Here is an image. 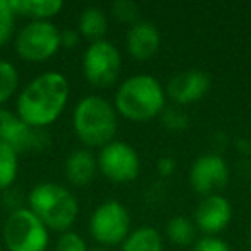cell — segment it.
Masks as SVG:
<instances>
[{"instance_id":"ac0fdd59","label":"cell","mask_w":251,"mask_h":251,"mask_svg":"<svg viewBox=\"0 0 251 251\" xmlns=\"http://www.w3.org/2000/svg\"><path fill=\"white\" fill-rule=\"evenodd\" d=\"M119 251H164V239L155 227L141 226L131 230Z\"/></svg>"},{"instance_id":"ba28073f","label":"cell","mask_w":251,"mask_h":251,"mask_svg":"<svg viewBox=\"0 0 251 251\" xmlns=\"http://www.w3.org/2000/svg\"><path fill=\"white\" fill-rule=\"evenodd\" d=\"M83 76L91 86L108 88L117 81L122 67V57L117 47L107 40L93 42L83 55Z\"/></svg>"},{"instance_id":"9a60e30c","label":"cell","mask_w":251,"mask_h":251,"mask_svg":"<svg viewBox=\"0 0 251 251\" xmlns=\"http://www.w3.org/2000/svg\"><path fill=\"white\" fill-rule=\"evenodd\" d=\"M97 157L88 148H77L64 162V177L71 186L76 188L90 184L97 176Z\"/></svg>"},{"instance_id":"f1b7e54d","label":"cell","mask_w":251,"mask_h":251,"mask_svg":"<svg viewBox=\"0 0 251 251\" xmlns=\"http://www.w3.org/2000/svg\"><path fill=\"white\" fill-rule=\"evenodd\" d=\"M236 147L244 157H251V143L248 140H237L236 141Z\"/></svg>"},{"instance_id":"44dd1931","label":"cell","mask_w":251,"mask_h":251,"mask_svg":"<svg viewBox=\"0 0 251 251\" xmlns=\"http://www.w3.org/2000/svg\"><path fill=\"white\" fill-rule=\"evenodd\" d=\"M19 86V74L7 60H0V105L5 103Z\"/></svg>"},{"instance_id":"8992f818","label":"cell","mask_w":251,"mask_h":251,"mask_svg":"<svg viewBox=\"0 0 251 251\" xmlns=\"http://www.w3.org/2000/svg\"><path fill=\"white\" fill-rule=\"evenodd\" d=\"M131 232L129 212L117 200H107L90 217V234L98 246H121Z\"/></svg>"},{"instance_id":"7a4b0ae2","label":"cell","mask_w":251,"mask_h":251,"mask_svg":"<svg viewBox=\"0 0 251 251\" xmlns=\"http://www.w3.org/2000/svg\"><path fill=\"white\" fill-rule=\"evenodd\" d=\"M165 88L150 74H136L119 84L114 97L117 114L133 122H147L158 117L165 108Z\"/></svg>"},{"instance_id":"f546056e","label":"cell","mask_w":251,"mask_h":251,"mask_svg":"<svg viewBox=\"0 0 251 251\" xmlns=\"http://www.w3.org/2000/svg\"><path fill=\"white\" fill-rule=\"evenodd\" d=\"M88 251H108V250H107V248H103V246H98V244H97V246L90 248V250H88Z\"/></svg>"},{"instance_id":"d6986e66","label":"cell","mask_w":251,"mask_h":251,"mask_svg":"<svg viewBox=\"0 0 251 251\" xmlns=\"http://www.w3.org/2000/svg\"><path fill=\"white\" fill-rule=\"evenodd\" d=\"M196 226L191 219L184 215H174L165 226V234L169 241L176 246H191L196 243Z\"/></svg>"},{"instance_id":"83f0119b","label":"cell","mask_w":251,"mask_h":251,"mask_svg":"<svg viewBox=\"0 0 251 251\" xmlns=\"http://www.w3.org/2000/svg\"><path fill=\"white\" fill-rule=\"evenodd\" d=\"M79 40L81 35L77 29L74 28L60 29V47H64V49H74L79 43Z\"/></svg>"},{"instance_id":"52a82bcc","label":"cell","mask_w":251,"mask_h":251,"mask_svg":"<svg viewBox=\"0 0 251 251\" xmlns=\"http://www.w3.org/2000/svg\"><path fill=\"white\" fill-rule=\"evenodd\" d=\"M14 49L28 62H45L60 49V29L50 21H29L18 31Z\"/></svg>"},{"instance_id":"4dcf8cb0","label":"cell","mask_w":251,"mask_h":251,"mask_svg":"<svg viewBox=\"0 0 251 251\" xmlns=\"http://www.w3.org/2000/svg\"><path fill=\"white\" fill-rule=\"evenodd\" d=\"M248 246L251 248V226H250V229H248Z\"/></svg>"},{"instance_id":"7c38bea8","label":"cell","mask_w":251,"mask_h":251,"mask_svg":"<svg viewBox=\"0 0 251 251\" xmlns=\"http://www.w3.org/2000/svg\"><path fill=\"white\" fill-rule=\"evenodd\" d=\"M210 90V76L200 69H188L174 74L165 86V95L172 105L184 107L200 101Z\"/></svg>"},{"instance_id":"30bf717a","label":"cell","mask_w":251,"mask_h":251,"mask_svg":"<svg viewBox=\"0 0 251 251\" xmlns=\"http://www.w3.org/2000/svg\"><path fill=\"white\" fill-rule=\"evenodd\" d=\"M0 143H5L16 153H36L49 148L50 136L45 129L23 122L18 114L0 108Z\"/></svg>"},{"instance_id":"7402d4cb","label":"cell","mask_w":251,"mask_h":251,"mask_svg":"<svg viewBox=\"0 0 251 251\" xmlns=\"http://www.w3.org/2000/svg\"><path fill=\"white\" fill-rule=\"evenodd\" d=\"M160 122L165 129L172 131V133H179V131H184L189 126V117L182 107L177 105H165V108L160 112Z\"/></svg>"},{"instance_id":"2e32d148","label":"cell","mask_w":251,"mask_h":251,"mask_svg":"<svg viewBox=\"0 0 251 251\" xmlns=\"http://www.w3.org/2000/svg\"><path fill=\"white\" fill-rule=\"evenodd\" d=\"M16 16L29 18L31 21H49L64 7L62 0H11Z\"/></svg>"},{"instance_id":"8fae6325","label":"cell","mask_w":251,"mask_h":251,"mask_svg":"<svg viewBox=\"0 0 251 251\" xmlns=\"http://www.w3.org/2000/svg\"><path fill=\"white\" fill-rule=\"evenodd\" d=\"M229 165L220 153L200 155L189 167V186L201 196L217 195L229 182Z\"/></svg>"},{"instance_id":"603a6c76","label":"cell","mask_w":251,"mask_h":251,"mask_svg":"<svg viewBox=\"0 0 251 251\" xmlns=\"http://www.w3.org/2000/svg\"><path fill=\"white\" fill-rule=\"evenodd\" d=\"M110 14L115 21L133 26L140 21V5L133 0H115L110 5Z\"/></svg>"},{"instance_id":"9c48e42d","label":"cell","mask_w":251,"mask_h":251,"mask_svg":"<svg viewBox=\"0 0 251 251\" xmlns=\"http://www.w3.org/2000/svg\"><path fill=\"white\" fill-rule=\"evenodd\" d=\"M98 171L112 182H133L140 176L141 160L138 151L124 141H110L98 151Z\"/></svg>"},{"instance_id":"4fadbf2b","label":"cell","mask_w":251,"mask_h":251,"mask_svg":"<svg viewBox=\"0 0 251 251\" xmlns=\"http://www.w3.org/2000/svg\"><path fill=\"white\" fill-rule=\"evenodd\" d=\"M232 219V206L229 200L222 195H208L200 200L195 210V226L205 236H217L227 229Z\"/></svg>"},{"instance_id":"484cf974","label":"cell","mask_w":251,"mask_h":251,"mask_svg":"<svg viewBox=\"0 0 251 251\" xmlns=\"http://www.w3.org/2000/svg\"><path fill=\"white\" fill-rule=\"evenodd\" d=\"M191 251H232L224 239L217 236H203L196 239Z\"/></svg>"},{"instance_id":"cb8c5ba5","label":"cell","mask_w":251,"mask_h":251,"mask_svg":"<svg viewBox=\"0 0 251 251\" xmlns=\"http://www.w3.org/2000/svg\"><path fill=\"white\" fill-rule=\"evenodd\" d=\"M16 35V14L11 0H0V47L7 45Z\"/></svg>"},{"instance_id":"ffe728a7","label":"cell","mask_w":251,"mask_h":251,"mask_svg":"<svg viewBox=\"0 0 251 251\" xmlns=\"http://www.w3.org/2000/svg\"><path fill=\"white\" fill-rule=\"evenodd\" d=\"M19 155L9 145L0 143V193L12 188L19 171Z\"/></svg>"},{"instance_id":"e0dca14e","label":"cell","mask_w":251,"mask_h":251,"mask_svg":"<svg viewBox=\"0 0 251 251\" xmlns=\"http://www.w3.org/2000/svg\"><path fill=\"white\" fill-rule=\"evenodd\" d=\"M108 29V18L100 7H86L77 19V31L90 43L105 40Z\"/></svg>"},{"instance_id":"5bb4252c","label":"cell","mask_w":251,"mask_h":251,"mask_svg":"<svg viewBox=\"0 0 251 251\" xmlns=\"http://www.w3.org/2000/svg\"><path fill=\"white\" fill-rule=\"evenodd\" d=\"M126 47L133 59L150 60L160 49V33L150 21H138L127 29Z\"/></svg>"},{"instance_id":"4316f807","label":"cell","mask_w":251,"mask_h":251,"mask_svg":"<svg viewBox=\"0 0 251 251\" xmlns=\"http://www.w3.org/2000/svg\"><path fill=\"white\" fill-rule=\"evenodd\" d=\"M176 169H177V164L172 157H160L157 160V172L162 179H169L171 176H174Z\"/></svg>"},{"instance_id":"5b68a950","label":"cell","mask_w":251,"mask_h":251,"mask_svg":"<svg viewBox=\"0 0 251 251\" xmlns=\"http://www.w3.org/2000/svg\"><path fill=\"white\" fill-rule=\"evenodd\" d=\"M2 236L9 251H45L50 241L49 229L28 206L9 213Z\"/></svg>"},{"instance_id":"6da1fadb","label":"cell","mask_w":251,"mask_h":251,"mask_svg":"<svg viewBox=\"0 0 251 251\" xmlns=\"http://www.w3.org/2000/svg\"><path fill=\"white\" fill-rule=\"evenodd\" d=\"M69 91V81L64 74L55 71L38 74L19 93L16 114L28 126L45 129L64 112Z\"/></svg>"},{"instance_id":"3957f363","label":"cell","mask_w":251,"mask_h":251,"mask_svg":"<svg viewBox=\"0 0 251 251\" xmlns=\"http://www.w3.org/2000/svg\"><path fill=\"white\" fill-rule=\"evenodd\" d=\"M73 127L84 147L103 148L114 141L117 133V110L114 103L98 95H88L76 103Z\"/></svg>"},{"instance_id":"1f68e13d","label":"cell","mask_w":251,"mask_h":251,"mask_svg":"<svg viewBox=\"0 0 251 251\" xmlns=\"http://www.w3.org/2000/svg\"><path fill=\"white\" fill-rule=\"evenodd\" d=\"M0 251H2V250H0Z\"/></svg>"},{"instance_id":"277c9868","label":"cell","mask_w":251,"mask_h":251,"mask_svg":"<svg viewBox=\"0 0 251 251\" xmlns=\"http://www.w3.org/2000/svg\"><path fill=\"white\" fill-rule=\"evenodd\" d=\"M28 208L49 230L66 232L76 222L79 205L76 196L66 186L57 182H38L26 196Z\"/></svg>"},{"instance_id":"d4e9b609","label":"cell","mask_w":251,"mask_h":251,"mask_svg":"<svg viewBox=\"0 0 251 251\" xmlns=\"http://www.w3.org/2000/svg\"><path fill=\"white\" fill-rule=\"evenodd\" d=\"M86 241L74 230H66L59 236L55 244V251H88Z\"/></svg>"}]
</instances>
